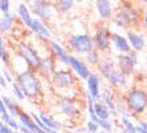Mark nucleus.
I'll use <instances>...</instances> for the list:
<instances>
[{
  "label": "nucleus",
  "mask_w": 147,
  "mask_h": 133,
  "mask_svg": "<svg viewBox=\"0 0 147 133\" xmlns=\"http://www.w3.org/2000/svg\"><path fill=\"white\" fill-rule=\"evenodd\" d=\"M111 43H112V46H114V48H115L120 55L131 53V46L128 43L127 38H124V36L120 35V34H112Z\"/></svg>",
  "instance_id": "12"
},
{
  "label": "nucleus",
  "mask_w": 147,
  "mask_h": 133,
  "mask_svg": "<svg viewBox=\"0 0 147 133\" xmlns=\"http://www.w3.org/2000/svg\"><path fill=\"white\" fill-rule=\"evenodd\" d=\"M18 55L27 63L28 69H31V70H35L36 69V70H39L40 63H42V58L39 57V54L30 44L24 43V42H20L18 44Z\"/></svg>",
  "instance_id": "5"
},
{
  "label": "nucleus",
  "mask_w": 147,
  "mask_h": 133,
  "mask_svg": "<svg viewBox=\"0 0 147 133\" xmlns=\"http://www.w3.org/2000/svg\"><path fill=\"white\" fill-rule=\"evenodd\" d=\"M58 106L59 112L63 113L64 116H67V117H74L80 112L79 108H78V102L74 98H62L58 102Z\"/></svg>",
  "instance_id": "10"
},
{
  "label": "nucleus",
  "mask_w": 147,
  "mask_h": 133,
  "mask_svg": "<svg viewBox=\"0 0 147 133\" xmlns=\"http://www.w3.org/2000/svg\"><path fill=\"white\" fill-rule=\"evenodd\" d=\"M87 91L98 101L99 94H100V77L95 73H91L87 78Z\"/></svg>",
  "instance_id": "15"
},
{
  "label": "nucleus",
  "mask_w": 147,
  "mask_h": 133,
  "mask_svg": "<svg viewBox=\"0 0 147 133\" xmlns=\"http://www.w3.org/2000/svg\"><path fill=\"white\" fill-rule=\"evenodd\" d=\"M42 133H59V132L55 129H44V130H42Z\"/></svg>",
  "instance_id": "42"
},
{
  "label": "nucleus",
  "mask_w": 147,
  "mask_h": 133,
  "mask_svg": "<svg viewBox=\"0 0 147 133\" xmlns=\"http://www.w3.org/2000/svg\"><path fill=\"white\" fill-rule=\"evenodd\" d=\"M18 14H19L22 22L26 24V27L31 28L32 23H34V18L31 16V12H30L28 7L24 3H20L19 5H18Z\"/></svg>",
  "instance_id": "22"
},
{
  "label": "nucleus",
  "mask_w": 147,
  "mask_h": 133,
  "mask_svg": "<svg viewBox=\"0 0 147 133\" xmlns=\"http://www.w3.org/2000/svg\"><path fill=\"white\" fill-rule=\"evenodd\" d=\"M70 67L72 69L75 73H76V75L79 77L80 79H86L87 81V78L90 77V70H88V67L86 66L84 63L82 62L79 58H76V57H71V65H70Z\"/></svg>",
  "instance_id": "18"
},
{
  "label": "nucleus",
  "mask_w": 147,
  "mask_h": 133,
  "mask_svg": "<svg viewBox=\"0 0 147 133\" xmlns=\"http://www.w3.org/2000/svg\"><path fill=\"white\" fill-rule=\"evenodd\" d=\"M144 3H146V4H147V1H144Z\"/></svg>",
  "instance_id": "47"
},
{
  "label": "nucleus",
  "mask_w": 147,
  "mask_h": 133,
  "mask_svg": "<svg viewBox=\"0 0 147 133\" xmlns=\"http://www.w3.org/2000/svg\"><path fill=\"white\" fill-rule=\"evenodd\" d=\"M86 130H87L88 133H98V130H99V125H98L96 122L88 120L87 124H86Z\"/></svg>",
  "instance_id": "33"
},
{
  "label": "nucleus",
  "mask_w": 147,
  "mask_h": 133,
  "mask_svg": "<svg viewBox=\"0 0 147 133\" xmlns=\"http://www.w3.org/2000/svg\"><path fill=\"white\" fill-rule=\"evenodd\" d=\"M19 132H22V133H32L30 129H27L26 126H23V125H20V130Z\"/></svg>",
  "instance_id": "39"
},
{
  "label": "nucleus",
  "mask_w": 147,
  "mask_h": 133,
  "mask_svg": "<svg viewBox=\"0 0 147 133\" xmlns=\"http://www.w3.org/2000/svg\"><path fill=\"white\" fill-rule=\"evenodd\" d=\"M39 117H40V120L43 121V124L46 125L47 129H55L56 130L59 126H60V124H59L55 118H52L51 116H48V114H46V113H43V112L39 113Z\"/></svg>",
  "instance_id": "24"
},
{
  "label": "nucleus",
  "mask_w": 147,
  "mask_h": 133,
  "mask_svg": "<svg viewBox=\"0 0 147 133\" xmlns=\"http://www.w3.org/2000/svg\"><path fill=\"white\" fill-rule=\"evenodd\" d=\"M95 7L96 11L100 16V19H109L112 15V5L107 0H98L95 1Z\"/></svg>",
  "instance_id": "21"
},
{
  "label": "nucleus",
  "mask_w": 147,
  "mask_h": 133,
  "mask_svg": "<svg viewBox=\"0 0 147 133\" xmlns=\"http://www.w3.org/2000/svg\"><path fill=\"white\" fill-rule=\"evenodd\" d=\"M111 32L107 28H98L95 35H94V43H95V48L102 53H105L110 48L111 44Z\"/></svg>",
  "instance_id": "9"
},
{
  "label": "nucleus",
  "mask_w": 147,
  "mask_h": 133,
  "mask_svg": "<svg viewBox=\"0 0 147 133\" xmlns=\"http://www.w3.org/2000/svg\"><path fill=\"white\" fill-rule=\"evenodd\" d=\"M50 48H51L52 55H54L55 58H58V59L63 58V57L67 54L66 50L63 48V46L59 43L58 40H51V42H50Z\"/></svg>",
  "instance_id": "25"
},
{
  "label": "nucleus",
  "mask_w": 147,
  "mask_h": 133,
  "mask_svg": "<svg viewBox=\"0 0 147 133\" xmlns=\"http://www.w3.org/2000/svg\"><path fill=\"white\" fill-rule=\"evenodd\" d=\"M98 125H99V128H100L102 130L111 133V130H112V124H111V121H109V120H99Z\"/></svg>",
  "instance_id": "32"
},
{
  "label": "nucleus",
  "mask_w": 147,
  "mask_h": 133,
  "mask_svg": "<svg viewBox=\"0 0 147 133\" xmlns=\"http://www.w3.org/2000/svg\"><path fill=\"white\" fill-rule=\"evenodd\" d=\"M1 101L4 102V105L7 106V109L8 112L12 114V116H19L20 113V110H19V106L15 104V101H12L11 98H8V97H1Z\"/></svg>",
  "instance_id": "28"
},
{
  "label": "nucleus",
  "mask_w": 147,
  "mask_h": 133,
  "mask_svg": "<svg viewBox=\"0 0 147 133\" xmlns=\"http://www.w3.org/2000/svg\"><path fill=\"white\" fill-rule=\"evenodd\" d=\"M139 126L147 132V121H139Z\"/></svg>",
  "instance_id": "38"
},
{
  "label": "nucleus",
  "mask_w": 147,
  "mask_h": 133,
  "mask_svg": "<svg viewBox=\"0 0 147 133\" xmlns=\"http://www.w3.org/2000/svg\"><path fill=\"white\" fill-rule=\"evenodd\" d=\"M124 104L131 114H143L147 109V91L144 89L132 87L126 94Z\"/></svg>",
  "instance_id": "2"
},
{
  "label": "nucleus",
  "mask_w": 147,
  "mask_h": 133,
  "mask_svg": "<svg viewBox=\"0 0 147 133\" xmlns=\"http://www.w3.org/2000/svg\"><path fill=\"white\" fill-rule=\"evenodd\" d=\"M18 117H19V121L22 122V125L26 126L27 129H30L32 133H42L43 129H40V128L36 125V122L34 121V118H32L31 114L26 113V112H20Z\"/></svg>",
  "instance_id": "20"
},
{
  "label": "nucleus",
  "mask_w": 147,
  "mask_h": 133,
  "mask_svg": "<svg viewBox=\"0 0 147 133\" xmlns=\"http://www.w3.org/2000/svg\"><path fill=\"white\" fill-rule=\"evenodd\" d=\"M0 58H1V61H3L4 65L7 66L8 62H9V54H8L7 48H5V46H4L3 39H0Z\"/></svg>",
  "instance_id": "30"
},
{
  "label": "nucleus",
  "mask_w": 147,
  "mask_h": 133,
  "mask_svg": "<svg viewBox=\"0 0 147 133\" xmlns=\"http://www.w3.org/2000/svg\"><path fill=\"white\" fill-rule=\"evenodd\" d=\"M110 110L106 108L105 105H102L100 102H96L95 105V116H96L99 120H109L110 118Z\"/></svg>",
  "instance_id": "26"
},
{
  "label": "nucleus",
  "mask_w": 147,
  "mask_h": 133,
  "mask_svg": "<svg viewBox=\"0 0 147 133\" xmlns=\"http://www.w3.org/2000/svg\"><path fill=\"white\" fill-rule=\"evenodd\" d=\"M0 82H1V86H3L4 89H5V87H7V81H5V78H4L3 75H1V77H0Z\"/></svg>",
  "instance_id": "40"
},
{
  "label": "nucleus",
  "mask_w": 147,
  "mask_h": 133,
  "mask_svg": "<svg viewBox=\"0 0 147 133\" xmlns=\"http://www.w3.org/2000/svg\"><path fill=\"white\" fill-rule=\"evenodd\" d=\"M55 71H56V61H55L54 55L42 58V63H40V67H39V73L42 75H44V77H52Z\"/></svg>",
  "instance_id": "13"
},
{
  "label": "nucleus",
  "mask_w": 147,
  "mask_h": 133,
  "mask_svg": "<svg viewBox=\"0 0 147 133\" xmlns=\"http://www.w3.org/2000/svg\"><path fill=\"white\" fill-rule=\"evenodd\" d=\"M12 93H13V95L16 97V100H24L26 98V95H24V93H23V90L20 89V86L18 85L16 82H13L12 83Z\"/></svg>",
  "instance_id": "31"
},
{
  "label": "nucleus",
  "mask_w": 147,
  "mask_h": 133,
  "mask_svg": "<svg viewBox=\"0 0 147 133\" xmlns=\"http://www.w3.org/2000/svg\"><path fill=\"white\" fill-rule=\"evenodd\" d=\"M102 57L103 55L100 54V51L94 48L92 51H90L88 54H86V61L90 63V65H99L102 61Z\"/></svg>",
  "instance_id": "27"
},
{
  "label": "nucleus",
  "mask_w": 147,
  "mask_h": 133,
  "mask_svg": "<svg viewBox=\"0 0 147 133\" xmlns=\"http://www.w3.org/2000/svg\"><path fill=\"white\" fill-rule=\"evenodd\" d=\"M13 132H15V130H12L11 128L8 125H5L4 122L0 124V133H13Z\"/></svg>",
  "instance_id": "35"
},
{
  "label": "nucleus",
  "mask_w": 147,
  "mask_h": 133,
  "mask_svg": "<svg viewBox=\"0 0 147 133\" xmlns=\"http://www.w3.org/2000/svg\"><path fill=\"white\" fill-rule=\"evenodd\" d=\"M136 63H138V55L135 51H131L128 54H123L118 57V66L119 70H122L123 73H126L127 75H130L135 69Z\"/></svg>",
  "instance_id": "8"
},
{
  "label": "nucleus",
  "mask_w": 147,
  "mask_h": 133,
  "mask_svg": "<svg viewBox=\"0 0 147 133\" xmlns=\"http://www.w3.org/2000/svg\"><path fill=\"white\" fill-rule=\"evenodd\" d=\"M0 11H1L3 15L9 14V1L8 0H1L0 1Z\"/></svg>",
  "instance_id": "34"
},
{
  "label": "nucleus",
  "mask_w": 147,
  "mask_h": 133,
  "mask_svg": "<svg viewBox=\"0 0 147 133\" xmlns=\"http://www.w3.org/2000/svg\"><path fill=\"white\" fill-rule=\"evenodd\" d=\"M16 83L20 86V89L23 90L24 95L27 98H36L40 94V79H39L38 74L31 69H26V70L20 71L18 77H16Z\"/></svg>",
  "instance_id": "1"
},
{
  "label": "nucleus",
  "mask_w": 147,
  "mask_h": 133,
  "mask_svg": "<svg viewBox=\"0 0 147 133\" xmlns=\"http://www.w3.org/2000/svg\"><path fill=\"white\" fill-rule=\"evenodd\" d=\"M98 102H100L102 105H105L106 108L110 110V113H111L112 116H118L115 101H114V97H112L111 91H110L109 89H105L103 91H100L99 98H98Z\"/></svg>",
  "instance_id": "16"
},
{
  "label": "nucleus",
  "mask_w": 147,
  "mask_h": 133,
  "mask_svg": "<svg viewBox=\"0 0 147 133\" xmlns=\"http://www.w3.org/2000/svg\"><path fill=\"white\" fill-rule=\"evenodd\" d=\"M13 133H22V132H13Z\"/></svg>",
  "instance_id": "46"
},
{
  "label": "nucleus",
  "mask_w": 147,
  "mask_h": 133,
  "mask_svg": "<svg viewBox=\"0 0 147 133\" xmlns=\"http://www.w3.org/2000/svg\"><path fill=\"white\" fill-rule=\"evenodd\" d=\"M31 8H32V12L38 16L39 19L44 20V22H50L52 19V16H54L51 4H48L47 1H43V0L31 1Z\"/></svg>",
  "instance_id": "7"
},
{
  "label": "nucleus",
  "mask_w": 147,
  "mask_h": 133,
  "mask_svg": "<svg viewBox=\"0 0 147 133\" xmlns=\"http://www.w3.org/2000/svg\"><path fill=\"white\" fill-rule=\"evenodd\" d=\"M127 40L128 43H130V46H131V48L134 51H140L143 50L144 47H146V42H144V38L140 34H138V32L132 31V30H127Z\"/></svg>",
  "instance_id": "17"
},
{
  "label": "nucleus",
  "mask_w": 147,
  "mask_h": 133,
  "mask_svg": "<svg viewBox=\"0 0 147 133\" xmlns=\"http://www.w3.org/2000/svg\"><path fill=\"white\" fill-rule=\"evenodd\" d=\"M136 132H138V133H147V132H146V130H143V129H142V128H140V126H139V125L136 126Z\"/></svg>",
  "instance_id": "43"
},
{
  "label": "nucleus",
  "mask_w": 147,
  "mask_h": 133,
  "mask_svg": "<svg viewBox=\"0 0 147 133\" xmlns=\"http://www.w3.org/2000/svg\"><path fill=\"white\" fill-rule=\"evenodd\" d=\"M51 81H52V85L56 89L66 90L75 83V77L68 70H56L54 75L51 77Z\"/></svg>",
  "instance_id": "6"
},
{
  "label": "nucleus",
  "mask_w": 147,
  "mask_h": 133,
  "mask_svg": "<svg viewBox=\"0 0 147 133\" xmlns=\"http://www.w3.org/2000/svg\"><path fill=\"white\" fill-rule=\"evenodd\" d=\"M35 35H38L39 38H43V39H48L51 36V31L47 28V26L43 23L42 20L34 18V23H32L31 28H30Z\"/></svg>",
  "instance_id": "19"
},
{
  "label": "nucleus",
  "mask_w": 147,
  "mask_h": 133,
  "mask_svg": "<svg viewBox=\"0 0 147 133\" xmlns=\"http://www.w3.org/2000/svg\"><path fill=\"white\" fill-rule=\"evenodd\" d=\"M1 75L5 78V81H7V82H12V78H11V75H9V73H8L7 67H4L3 70H1Z\"/></svg>",
  "instance_id": "36"
},
{
  "label": "nucleus",
  "mask_w": 147,
  "mask_h": 133,
  "mask_svg": "<svg viewBox=\"0 0 147 133\" xmlns=\"http://www.w3.org/2000/svg\"><path fill=\"white\" fill-rule=\"evenodd\" d=\"M68 46L78 54H88L95 48L94 36L88 34H74L68 38Z\"/></svg>",
  "instance_id": "4"
},
{
  "label": "nucleus",
  "mask_w": 147,
  "mask_h": 133,
  "mask_svg": "<svg viewBox=\"0 0 147 133\" xmlns=\"http://www.w3.org/2000/svg\"><path fill=\"white\" fill-rule=\"evenodd\" d=\"M127 77L128 75L126 74V73H123V71L119 70V69H115L106 79L109 81V83L112 87L120 89V87L126 86V83H127Z\"/></svg>",
  "instance_id": "14"
},
{
  "label": "nucleus",
  "mask_w": 147,
  "mask_h": 133,
  "mask_svg": "<svg viewBox=\"0 0 147 133\" xmlns=\"http://www.w3.org/2000/svg\"><path fill=\"white\" fill-rule=\"evenodd\" d=\"M114 23L118 27H128L132 24H136L139 20V12L135 8V5H132L130 3H124L122 7L119 8V11L114 16Z\"/></svg>",
  "instance_id": "3"
},
{
  "label": "nucleus",
  "mask_w": 147,
  "mask_h": 133,
  "mask_svg": "<svg viewBox=\"0 0 147 133\" xmlns=\"http://www.w3.org/2000/svg\"><path fill=\"white\" fill-rule=\"evenodd\" d=\"M13 22H15V15L13 14H7V15H3L1 20H0V30L1 32H7L9 31L13 26Z\"/></svg>",
  "instance_id": "23"
},
{
  "label": "nucleus",
  "mask_w": 147,
  "mask_h": 133,
  "mask_svg": "<svg viewBox=\"0 0 147 133\" xmlns=\"http://www.w3.org/2000/svg\"><path fill=\"white\" fill-rule=\"evenodd\" d=\"M0 113H1V116H3V114L9 113V112H8V109H7V106L4 105L3 101H0Z\"/></svg>",
  "instance_id": "37"
},
{
  "label": "nucleus",
  "mask_w": 147,
  "mask_h": 133,
  "mask_svg": "<svg viewBox=\"0 0 147 133\" xmlns=\"http://www.w3.org/2000/svg\"><path fill=\"white\" fill-rule=\"evenodd\" d=\"M67 133H88L86 129H79V130H70V132H67Z\"/></svg>",
  "instance_id": "41"
},
{
  "label": "nucleus",
  "mask_w": 147,
  "mask_h": 133,
  "mask_svg": "<svg viewBox=\"0 0 147 133\" xmlns=\"http://www.w3.org/2000/svg\"><path fill=\"white\" fill-rule=\"evenodd\" d=\"M143 24H144V27L147 28V12L144 14V16H143Z\"/></svg>",
  "instance_id": "44"
},
{
  "label": "nucleus",
  "mask_w": 147,
  "mask_h": 133,
  "mask_svg": "<svg viewBox=\"0 0 147 133\" xmlns=\"http://www.w3.org/2000/svg\"><path fill=\"white\" fill-rule=\"evenodd\" d=\"M116 63H118V61H115V58H114L111 54L103 55V57H102L100 63L98 65V69H99L100 75H103L105 78H107L112 71L115 70V65H116Z\"/></svg>",
  "instance_id": "11"
},
{
  "label": "nucleus",
  "mask_w": 147,
  "mask_h": 133,
  "mask_svg": "<svg viewBox=\"0 0 147 133\" xmlns=\"http://www.w3.org/2000/svg\"><path fill=\"white\" fill-rule=\"evenodd\" d=\"M100 133H109V132H105V130H102V132Z\"/></svg>",
  "instance_id": "45"
},
{
  "label": "nucleus",
  "mask_w": 147,
  "mask_h": 133,
  "mask_svg": "<svg viewBox=\"0 0 147 133\" xmlns=\"http://www.w3.org/2000/svg\"><path fill=\"white\" fill-rule=\"evenodd\" d=\"M146 61H147V58H146Z\"/></svg>",
  "instance_id": "48"
},
{
  "label": "nucleus",
  "mask_w": 147,
  "mask_h": 133,
  "mask_svg": "<svg viewBox=\"0 0 147 133\" xmlns=\"http://www.w3.org/2000/svg\"><path fill=\"white\" fill-rule=\"evenodd\" d=\"M74 3L72 0H58V1H55V8L60 12H68L71 8L74 7Z\"/></svg>",
  "instance_id": "29"
}]
</instances>
